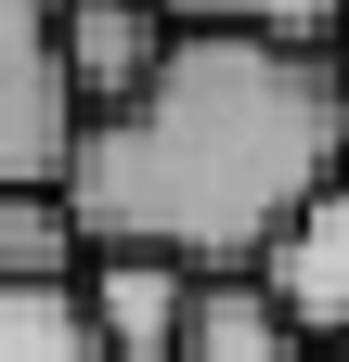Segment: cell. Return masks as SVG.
<instances>
[{"label": "cell", "instance_id": "6da1fadb", "mask_svg": "<svg viewBox=\"0 0 349 362\" xmlns=\"http://www.w3.org/2000/svg\"><path fill=\"white\" fill-rule=\"evenodd\" d=\"M349 156V65L285 39H168L129 104L78 117L65 143V233L78 259H168V272H259L272 233Z\"/></svg>", "mask_w": 349, "mask_h": 362}, {"label": "cell", "instance_id": "7a4b0ae2", "mask_svg": "<svg viewBox=\"0 0 349 362\" xmlns=\"http://www.w3.org/2000/svg\"><path fill=\"white\" fill-rule=\"evenodd\" d=\"M78 143L65 65H52V0H0V194H52Z\"/></svg>", "mask_w": 349, "mask_h": 362}, {"label": "cell", "instance_id": "3957f363", "mask_svg": "<svg viewBox=\"0 0 349 362\" xmlns=\"http://www.w3.org/2000/svg\"><path fill=\"white\" fill-rule=\"evenodd\" d=\"M259 285H272V310L311 349H349V156L324 168V194L272 233V259H259Z\"/></svg>", "mask_w": 349, "mask_h": 362}, {"label": "cell", "instance_id": "277c9868", "mask_svg": "<svg viewBox=\"0 0 349 362\" xmlns=\"http://www.w3.org/2000/svg\"><path fill=\"white\" fill-rule=\"evenodd\" d=\"M52 65H65V104L104 117V104H129V90L168 65V26L143 0H52Z\"/></svg>", "mask_w": 349, "mask_h": 362}, {"label": "cell", "instance_id": "5b68a950", "mask_svg": "<svg viewBox=\"0 0 349 362\" xmlns=\"http://www.w3.org/2000/svg\"><path fill=\"white\" fill-rule=\"evenodd\" d=\"M78 310H91L104 362H168L182 310H194V272H168V259H78Z\"/></svg>", "mask_w": 349, "mask_h": 362}, {"label": "cell", "instance_id": "8992f818", "mask_svg": "<svg viewBox=\"0 0 349 362\" xmlns=\"http://www.w3.org/2000/svg\"><path fill=\"white\" fill-rule=\"evenodd\" d=\"M168 362H311V337L272 310L259 272H194V310H182V349Z\"/></svg>", "mask_w": 349, "mask_h": 362}, {"label": "cell", "instance_id": "52a82bcc", "mask_svg": "<svg viewBox=\"0 0 349 362\" xmlns=\"http://www.w3.org/2000/svg\"><path fill=\"white\" fill-rule=\"evenodd\" d=\"M168 39H285V52H336V0H143Z\"/></svg>", "mask_w": 349, "mask_h": 362}, {"label": "cell", "instance_id": "ba28073f", "mask_svg": "<svg viewBox=\"0 0 349 362\" xmlns=\"http://www.w3.org/2000/svg\"><path fill=\"white\" fill-rule=\"evenodd\" d=\"M0 362H104L78 285H0Z\"/></svg>", "mask_w": 349, "mask_h": 362}, {"label": "cell", "instance_id": "9c48e42d", "mask_svg": "<svg viewBox=\"0 0 349 362\" xmlns=\"http://www.w3.org/2000/svg\"><path fill=\"white\" fill-rule=\"evenodd\" d=\"M0 285H78L65 194H0Z\"/></svg>", "mask_w": 349, "mask_h": 362}, {"label": "cell", "instance_id": "30bf717a", "mask_svg": "<svg viewBox=\"0 0 349 362\" xmlns=\"http://www.w3.org/2000/svg\"><path fill=\"white\" fill-rule=\"evenodd\" d=\"M336 65H349V0H336Z\"/></svg>", "mask_w": 349, "mask_h": 362}, {"label": "cell", "instance_id": "8fae6325", "mask_svg": "<svg viewBox=\"0 0 349 362\" xmlns=\"http://www.w3.org/2000/svg\"><path fill=\"white\" fill-rule=\"evenodd\" d=\"M311 362H349V349H311Z\"/></svg>", "mask_w": 349, "mask_h": 362}]
</instances>
